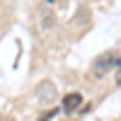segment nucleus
Here are the masks:
<instances>
[{"label": "nucleus", "instance_id": "f257e3e1", "mask_svg": "<svg viewBox=\"0 0 121 121\" xmlns=\"http://www.w3.org/2000/svg\"><path fill=\"white\" fill-rule=\"evenodd\" d=\"M116 65H121V56H119V53H114V51H109V53L99 56V58L95 60L92 70H95V75L99 78V75H107L109 70H112V68H116Z\"/></svg>", "mask_w": 121, "mask_h": 121}, {"label": "nucleus", "instance_id": "f03ea898", "mask_svg": "<svg viewBox=\"0 0 121 121\" xmlns=\"http://www.w3.org/2000/svg\"><path fill=\"white\" fill-rule=\"evenodd\" d=\"M80 104H82V95H80V92H68V95H63V112H75Z\"/></svg>", "mask_w": 121, "mask_h": 121}, {"label": "nucleus", "instance_id": "7ed1b4c3", "mask_svg": "<svg viewBox=\"0 0 121 121\" xmlns=\"http://www.w3.org/2000/svg\"><path fill=\"white\" fill-rule=\"evenodd\" d=\"M56 112H58V109H51V112H46V114H41V116H39V121H51V119L56 116Z\"/></svg>", "mask_w": 121, "mask_h": 121}, {"label": "nucleus", "instance_id": "20e7f679", "mask_svg": "<svg viewBox=\"0 0 121 121\" xmlns=\"http://www.w3.org/2000/svg\"><path fill=\"white\" fill-rule=\"evenodd\" d=\"M116 82H119V85H121V70H119V75H116Z\"/></svg>", "mask_w": 121, "mask_h": 121}, {"label": "nucleus", "instance_id": "39448f33", "mask_svg": "<svg viewBox=\"0 0 121 121\" xmlns=\"http://www.w3.org/2000/svg\"><path fill=\"white\" fill-rule=\"evenodd\" d=\"M48 3H53V0H48Z\"/></svg>", "mask_w": 121, "mask_h": 121}]
</instances>
